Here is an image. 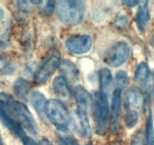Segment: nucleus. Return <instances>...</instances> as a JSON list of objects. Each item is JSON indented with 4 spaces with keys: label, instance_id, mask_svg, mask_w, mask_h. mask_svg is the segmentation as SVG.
<instances>
[{
    "label": "nucleus",
    "instance_id": "obj_1",
    "mask_svg": "<svg viewBox=\"0 0 154 145\" xmlns=\"http://www.w3.org/2000/svg\"><path fill=\"white\" fill-rule=\"evenodd\" d=\"M0 108L9 118L32 134H37V124L26 105L11 94L0 93Z\"/></svg>",
    "mask_w": 154,
    "mask_h": 145
},
{
    "label": "nucleus",
    "instance_id": "obj_2",
    "mask_svg": "<svg viewBox=\"0 0 154 145\" xmlns=\"http://www.w3.org/2000/svg\"><path fill=\"white\" fill-rule=\"evenodd\" d=\"M57 15L63 23L69 26L79 24L85 11V2L79 0H63L56 5Z\"/></svg>",
    "mask_w": 154,
    "mask_h": 145
},
{
    "label": "nucleus",
    "instance_id": "obj_3",
    "mask_svg": "<svg viewBox=\"0 0 154 145\" xmlns=\"http://www.w3.org/2000/svg\"><path fill=\"white\" fill-rule=\"evenodd\" d=\"M92 107L96 133L98 135H104L109 116L108 96L100 91L96 93L92 99Z\"/></svg>",
    "mask_w": 154,
    "mask_h": 145
},
{
    "label": "nucleus",
    "instance_id": "obj_4",
    "mask_svg": "<svg viewBox=\"0 0 154 145\" xmlns=\"http://www.w3.org/2000/svg\"><path fill=\"white\" fill-rule=\"evenodd\" d=\"M61 55L58 50L51 49L45 54L34 73V80L37 84H43L54 74L60 66Z\"/></svg>",
    "mask_w": 154,
    "mask_h": 145
},
{
    "label": "nucleus",
    "instance_id": "obj_5",
    "mask_svg": "<svg viewBox=\"0 0 154 145\" xmlns=\"http://www.w3.org/2000/svg\"><path fill=\"white\" fill-rule=\"evenodd\" d=\"M45 116L57 128H67L71 119L69 111L65 105L56 99H51L47 101Z\"/></svg>",
    "mask_w": 154,
    "mask_h": 145
},
{
    "label": "nucleus",
    "instance_id": "obj_6",
    "mask_svg": "<svg viewBox=\"0 0 154 145\" xmlns=\"http://www.w3.org/2000/svg\"><path fill=\"white\" fill-rule=\"evenodd\" d=\"M130 55V47L124 41L116 42L104 54L103 60L109 66L118 67L126 62Z\"/></svg>",
    "mask_w": 154,
    "mask_h": 145
},
{
    "label": "nucleus",
    "instance_id": "obj_7",
    "mask_svg": "<svg viewBox=\"0 0 154 145\" xmlns=\"http://www.w3.org/2000/svg\"><path fill=\"white\" fill-rule=\"evenodd\" d=\"M65 46L71 53L75 54H82L87 53L91 50L92 46V39L89 35H72L65 40Z\"/></svg>",
    "mask_w": 154,
    "mask_h": 145
},
{
    "label": "nucleus",
    "instance_id": "obj_8",
    "mask_svg": "<svg viewBox=\"0 0 154 145\" xmlns=\"http://www.w3.org/2000/svg\"><path fill=\"white\" fill-rule=\"evenodd\" d=\"M122 89L116 88L113 91L109 113V128L112 133L119 128V119L121 111V96Z\"/></svg>",
    "mask_w": 154,
    "mask_h": 145
},
{
    "label": "nucleus",
    "instance_id": "obj_9",
    "mask_svg": "<svg viewBox=\"0 0 154 145\" xmlns=\"http://www.w3.org/2000/svg\"><path fill=\"white\" fill-rule=\"evenodd\" d=\"M144 97L141 90L138 87H131L127 90L124 98V106L128 110H136L143 106Z\"/></svg>",
    "mask_w": 154,
    "mask_h": 145
},
{
    "label": "nucleus",
    "instance_id": "obj_10",
    "mask_svg": "<svg viewBox=\"0 0 154 145\" xmlns=\"http://www.w3.org/2000/svg\"><path fill=\"white\" fill-rule=\"evenodd\" d=\"M73 126L75 131L81 137H87L89 136L91 129L86 111L79 108L75 109L73 116Z\"/></svg>",
    "mask_w": 154,
    "mask_h": 145
},
{
    "label": "nucleus",
    "instance_id": "obj_11",
    "mask_svg": "<svg viewBox=\"0 0 154 145\" xmlns=\"http://www.w3.org/2000/svg\"><path fill=\"white\" fill-rule=\"evenodd\" d=\"M30 103L38 116L45 121V106L47 100L45 95L38 91H32L29 97Z\"/></svg>",
    "mask_w": 154,
    "mask_h": 145
},
{
    "label": "nucleus",
    "instance_id": "obj_12",
    "mask_svg": "<svg viewBox=\"0 0 154 145\" xmlns=\"http://www.w3.org/2000/svg\"><path fill=\"white\" fill-rule=\"evenodd\" d=\"M52 88L54 94L59 98L65 100L70 98V88L64 76H57L52 82Z\"/></svg>",
    "mask_w": 154,
    "mask_h": 145
},
{
    "label": "nucleus",
    "instance_id": "obj_13",
    "mask_svg": "<svg viewBox=\"0 0 154 145\" xmlns=\"http://www.w3.org/2000/svg\"><path fill=\"white\" fill-rule=\"evenodd\" d=\"M149 18H150V14L148 7V2L147 1L139 2L138 8L135 16L136 24L139 30L144 31Z\"/></svg>",
    "mask_w": 154,
    "mask_h": 145
},
{
    "label": "nucleus",
    "instance_id": "obj_14",
    "mask_svg": "<svg viewBox=\"0 0 154 145\" xmlns=\"http://www.w3.org/2000/svg\"><path fill=\"white\" fill-rule=\"evenodd\" d=\"M75 97L76 100L77 108L84 111H87L89 106L92 104V97L85 88L81 85H77L74 89Z\"/></svg>",
    "mask_w": 154,
    "mask_h": 145
},
{
    "label": "nucleus",
    "instance_id": "obj_15",
    "mask_svg": "<svg viewBox=\"0 0 154 145\" xmlns=\"http://www.w3.org/2000/svg\"><path fill=\"white\" fill-rule=\"evenodd\" d=\"M14 92L17 97L23 100H26L31 91V85L29 81L23 78H18L14 82L13 86Z\"/></svg>",
    "mask_w": 154,
    "mask_h": 145
},
{
    "label": "nucleus",
    "instance_id": "obj_16",
    "mask_svg": "<svg viewBox=\"0 0 154 145\" xmlns=\"http://www.w3.org/2000/svg\"><path fill=\"white\" fill-rule=\"evenodd\" d=\"M99 82L100 92L108 96L112 85V76L111 72L107 68H102L99 70Z\"/></svg>",
    "mask_w": 154,
    "mask_h": 145
},
{
    "label": "nucleus",
    "instance_id": "obj_17",
    "mask_svg": "<svg viewBox=\"0 0 154 145\" xmlns=\"http://www.w3.org/2000/svg\"><path fill=\"white\" fill-rule=\"evenodd\" d=\"M60 69L65 76L72 80H77L79 78V72L76 66L69 60H64L60 63Z\"/></svg>",
    "mask_w": 154,
    "mask_h": 145
},
{
    "label": "nucleus",
    "instance_id": "obj_18",
    "mask_svg": "<svg viewBox=\"0 0 154 145\" xmlns=\"http://www.w3.org/2000/svg\"><path fill=\"white\" fill-rule=\"evenodd\" d=\"M149 76V71L147 64L145 62H141L137 66L134 72V79L137 82L145 83Z\"/></svg>",
    "mask_w": 154,
    "mask_h": 145
},
{
    "label": "nucleus",
    "instance_id": "obj_19",
    "mask_svg": "<svg viewBox=\"0 0 154 145\" xmlns=\"http://www.w3.org/2000/svg\"><path fill=\"white\" fill-rule=\"evenodd\" d=\"M57 137L63 140L66 145H79L78 140L71 134L67 128H57Z\"/></svg>",
    "mask_w": 154,
    "mask_h": 145
},
{
    "label": "nucleus",
    "instance_id": "obj_20",
    "mask_svg": "<svg viewBox=\"0 0 154 145\" xmlns=\"http://www.w3.org/2000/svg\"><path fill=\"white\" fill-rule=\"evenodd\" d=\"M14 71L12 62L3 54H0V75H10Z\"/></svg>",
    "mask_w": 154,
    "mask_h": 145
},
{
    "label": "nucleus",
    "instance_id": "obj_21",
    "mask_svg": "<svg viewBox=\"0 0 154 145\" xmlns=\"http://www.w3.org/2000/svg\"><path fill=\"white\" fill-rule=\"evenodd\" d=\"M146 136L148 145H154V127L152 113L148 114L146 122Z\"/></svg>",
    "mask_w": 154,
    "mask_h": 145
},
{
    "label": "nucleus",
    "instance_id": "obj_22",
    "mask_svg": "<svg viewBox=\"0 0 154 145\" xmlns=\"http://www.w3.org/2000/svg\"><path fill=\"white\" fill-rule=\"evenodd\" d=\"M139 115L137 110H128L125 116V125L128 128H131L137 125Z\"/></svg>",
    "mask_w": 154,
    "mask_h": 145
},
{
    "label": "nucleus",
    "instance_id": "obj_23",
    "mask_svg": "<svg viewBox=\"0 0 154 145\" xmlns=\"http://www.w3.org/2000/svg\"><path fill=\"white\" fill-rule=\"evenodd\" d=\"M128 82V76L127 72L123 70L118 71L116 75V88L123 89Z\"/></svg>",
    "mask_w": 154,
    "mask_h": 145
},
{
    "label": "nucleus",
    "instance_id": "obj_24",
    "mask_svg": "<svg viewBox=\"0 0 154 145\" xmlns=\"http://www.w3.org/2000/svg\"><path fill=\"white\" fill-rule=\"evenodd\" d=\"M131 145H147L146 132L142 129L138 130L133 136Z\"/></svg>",
    "mask_w": 154,
    "mask_h": 145
},
{
    "label": "nucleus",
    "instance_id": "obj_25",
    "mask_svg": "<svg viewBox=\"0 0 154 145\" xmlns=\"http://www.w3.org/2000/svg\"><path fill=\"white\" fill-rule=\"evenodd\" d=\"M54 8H56V2L54 1H48L42 8V13H44L45 15H50L53 12Z\"/></svg>",
    "mask_w": 154,
    "mask_h": 145
},
{
    "label": "nucleus",
    "instance_id": "obj_26",
    "mask_svg": "<svg viewBox=\"0 0 154 145\" xmlns=\"http://www.w3.org/2000/svg\"><path fill=\"white\" fill-rule=\"evenodd\" d=\"M128 19L126 16L120 14V15L117 16V17H116L115 20H114V23L116 26H119V27H122V26H125L128 23Z\"/></svg>",
    "mask_w": 154,
    "mask_h": 145
},
{
    "label": "nucleus",
    "instance_id": "obj_27",
    "mask_svg": "<svg viewBox=\"0 0 154 145\" xmlns=\"http://www.w3.org/2000/svg\"><path fill=\"white\" fill-rule=\"evenodd\" d=\"M122 4L128 7H134L136 5H138L139 2L135 0H125V1H122Z\"/></svg>",
    "mask_w": 154,
    "mask_h": 145
},
{
    "label": "nucleus",
    "instance_id": "obj_28",
    "mask_svg": "<svg viewBox=\"0 0 154 145\" xmlns=\"http://www.w3.org/2000/svg\"><path fill=\"white\" fill-rule=\"evenodd\" d=\"M111 145H125V143L123 141H119V140H116V141L112 142V143Z\"/></svg>",
    "mask_w": 154,
    "mask_h": 145
},
{
    "label": "nucleus",
    "instance_id": "obj_29",
    "mask_svg": "<svg viewBox=\"0 0 154 145\" xmlns=\"http://www.w3.org/2000/svg\"><path fill=\"white\" fill-rule=\"evenodd\" d=\"M4 16H5V11L2 8H0V20L3 19Z\"/></svg>",
    "mask_w": 154,
    "mask_h": 145
},
{
    "label": "nucleus",
    "instance_id": "obj_30",
    "mask_svg": "<svg viewBox=\"0 0 154 145\" xmlns=\"http://www.w3.org/2000/svg\"><path fill=\"white\" fill-rule=\"evenodd\" d=\"M42 2H43L41 1V0H38V1H30V3L33 4V5H39V4H42Z\"/></svg>",
    "mask_w": 154,
    "mask_h": 145
},
{
    "label": "nucleus",
    "instance_id": "obj_31",
    "mask_svg": "<svg viewBox=\"0 0 154 145\" xmlns=\"http://www.w3.org/2000/svg\"><path fill=\"white\" fill-rule=\"evenodd\" d=\"M57 145H66L65 144L64 142H63L62 140H60V138H58V137H57Z\"/></svg>",
    "mask_w": 154,
    "mask_h": 145
},
{
    "label": "nucleus",
    "instance_id": "obj_32",
    "mask_svg": "<svg viewBox=\"0 0 154 145\" xmlns=\"http://www.w3.org/2000/svg\"><path fill=\"white\" fill-rule=\"evenodd\" d=\"M0 145H3V143H2V138H1V136H0Z\"/></svg>",
    "mask_w": 154,
    "mask_h": 145
},
{
    "label": "nucleus",
    "instance_id": "obj_33",
    "mask_svg": "<svg viewBox=\"0 0 154 145\" xmlns=\"http://www.w3.org/2000/svg\"><path fill=\"white\" fill-rule=\"evenodd\" d=\"M152 46L153 47V48H154V39H153V41L152 42Z\"/></svg>",
    "mask_w": 154,
    "mask_h": 145
},
{
    "label": "nucleus",
    "instance_id": "obj_34",
    "mask_svg": "<svg viewBox=\"0 0 154 145\" xmlns=\"http://www.w3.org/2000/svg\"><path fill=\"white\" fill-rule=\"evenodd\" d=\"M87 145H92V144H91V143H88V144H87Z\"/></svg>",
    "mask_w": 154,
    "mask_h": 145
}]
</instances>
